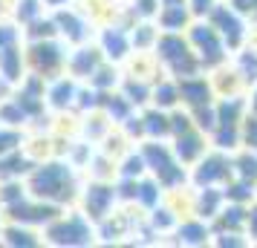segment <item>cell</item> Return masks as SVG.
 Instances as JSON below:
<instances>
[{"label": "cell", "mask_w": 257, "mask_h": 248, "mask_svg": "<svg viewBox=\"0 0 257 248\" xmlns=\"http://www.w3.org/2000/svg\"><path fill=\"white\" fill-rule=\"evenodd\" d=\"M6 142H15L12 136H0V147H6Z\"/></svg>", "instance_id": "6da1fadb"}]
</instances>
